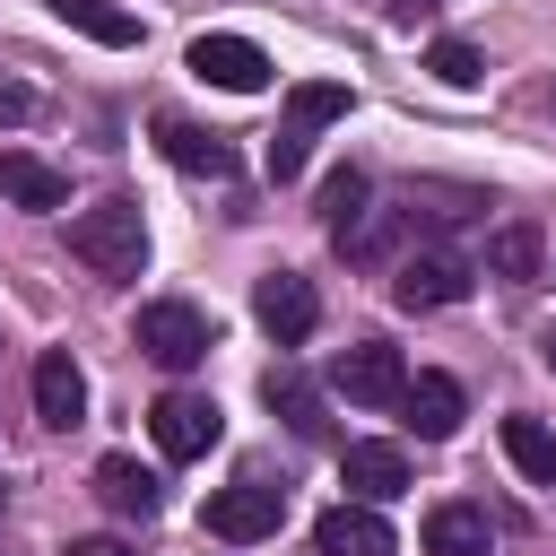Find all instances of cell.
Segmentation results:
<instances>
[{
    "label": "cell",
    "mask_w": 556,
    "mask_h": 556,
    "mask_svg": "<svg viewBox=\"0 0 556 556\" xmlns=\"http://www.w3.org/2000/svg\"><path fill=\"white\" fill-rule=\"evenodd\" d=\"M148 426H156V452H165V460H200V452L226 434V417H217L208 391H165V400L148 408Z\"/></svg>",
    "instance_id": "cell-4"
},
{
    "label": "cell",
    "mask_w": 556,
    "mask_h": 556,
    "mask_svg": "<svg viewBox=\"0 0 556 556\" xmlns=\"http://www.w3.org/2000/svg\"><path fill=\"white\" fill-rule=\"evenodd\" d=\"M0 200H17V208H61V200H70V174L43 165V156H26V148H0Z\"/></svg>",
    "instance_id": "cell-14"
},
{
    "label": "cell",
    "mask_w": 556,
    "mask_h": 556,
    "mask_svg": "<svg viewBox=\"0 0 556 556\" xmlns=\"http://www.w3.org/2000/svg\"><path fill=\"white\" fill-rule=\"evenodd\" d=\"M261 400H269L295 434H321V391H313L295 365H269V374H261Z\"/></svg>",
    "instance_id": "cell-19"
},
{
    "label": "cell",
    "mask_w": 556,
    "mask_h": 556,
    "mask_svg": "<svg viewBox=\"0 0 556 556\" xmlns=\"http://www.w3.org/2000/svg\"><path fill=\"white\" fill-rule=\"evenodd\" d=\"M252 313H261V330H269L278 348H304V339H313V321H321V295H313V278L269 269V278L252 287Z\"/></svg>",
    "instance_id": "cell-5"
},
{
    "label": "cell",
    "mask_w": 556,
    "mask_h": 556,
    "mask_svg": "<svg viewBox=\"0 0 556 556\" xmlns=\"http://www.w3.org/2000/svg\"><path fill=\"white\" fill-rule=\"evenodd\" d=\"M391 295H400L408 313L460 304V295H469V261H460V252H408V261L391 269Z\"/></svg>",
    "instance_id": "cell-7"
},
{
    "label": "cell",
    "mask_w": 556,
    "mask_h": 556,
    "mask_svg": "<svg viewBox=\"0 0 556 556\" xmlns=\"http://www.w3.org/2000/svg\"><path fill=\"white\" fill-rule=\"evenodd\" d=\"M139 356H156L165 374H191L200 356H208V321L191 313V304H139Z\"/></svg>",
    "instance_id": "cell-3"
},
{
    "label": "cell",
    "mask_w": 556,
    "mask_h": 556,
    "mask_svg": "<svg viewBox=\"0 0 556 556\" xmlns=\"http://www.w3.org/2000/svg\"><path fill=\"white\" fill-rule=\"evenodd\" d=\"M278 513H287V486H261V478H243V486H226V495H208V539H269L278 530Z\"/></svg>",
    "instance_id": "cell-9"
},
{
    "label": "cell",
    "mask_w": 556,
    "mask_h": 556,
    "mask_svg": "<svg viewBox=\"0 0 556 556\" xmlns=\"http://www.w3.org/2000/svg\"><path fill=\"white\" fill-rule=\"evenodd\" d=\"M156 139H165V156H174L182 174H208V182H226V174H235V148H226L217 130H200V122H174V113H165V122H156Z\"/></svg>",
    "instance_id": "cell-15"
},
{
    "label": "cell",
    "mask_w": 556,
    "mask_h": 556,
    "mask_svg": "<svg viewBox=\"0 0 556 556\" xmlns=\"http://www.w3.org/2000/svg\"><path fill=\"white\" fill-rule=\"evenodd\" d=\"M330 391H339V400H356V408H400L408 365H400V348L356 339V348H339V356H330Z\"/></svg>",
    "instance_id": "cell-2"
},
{
    "label": "cell",
    "mask_w": 556,
    "mask_h": 556,
    "mask_svg": "<svg viewBox=\"0 0 556 556\" xmlns=\"http://www.w3.org/2000/svg\"><path fill=\"white\" fill-rule=\"evenodd\" d=\"M486 269H495V278H513V287H530V278L547 269V235H539L530 217H504V226L486 235Z\"/></svg>",
    "instance_id": "cell-16"
},
{
    "label": "cell",
    "mask_w": 556,
    "mask_h": 556,
    "mask_svg": "<svg viewBox=\"0 0 556 556\" xmlns=\"http://www.w3.org/2000/svg\"><path fill=\"white\" fill-rule=\"evenodd\" d=\"M547 365H556V330H547Z\"/></svg>",
    "instance_id": "cell-28"
},
{
    "label": "cell",
    "mask_w": 556,
    "mask_h": 556,
    "mask_svg": "<svg viewBox=\"0 0 556 556\" xmlns=\"http://www.w3.org/2000/svg\"><path fill=\"white\" fill-rule=\"evenodd\" d=\"M35 417L43 426H78L87 417V374L70 365V348H43L35 356Z\"/></svg>",
    "instance_id": "cell-12"
},
{
    "label": "cell",
    "mask_w": 556,
    "mask_h": 556,
    "mask_svg": "<svg viewBox=\"0 0 556 556\" xmlns=\"http://www.w3.org/2000/svg\"><path fill=\"white\" fill-rule=\"evenodd\" d=\"M96 495H104L113 513H139V521L156 513V478H148L130 452H104V460H96Z\"/></svg>",
    "instance_id": "cell-17"
},
{
    "label": "cell",
    "mask_w": 556,
    "mask_h": 556,
    "mask_svg": "<svg viewBox=\"0 0 556 556\" xmlns=\"http://www.w3.org/2000/svg\"><path fill=\"white\" fill-rule=\"evenodd\" d=\"M70 252L96 269V278H139L148 261V226H139V200H96L70 217Z\"/></svg>",
    "instance_id": "cell-1"
},
{
    "label": "cell",
    "mask_w": 556,
    "mask_h": 556,
    "mask_svg": "<svg viewBox=\"0 0 556 556\" xmlns=\"http://www.w3.org/2000/svg\"><path fill=\"white\" fill-rule=\"evenodd\" d=\"M460 417H469V400H460L452 374H408V391H400V426H408L417 443H452Z\"/></svg>",
    "instance_id": "cell-8"
},
{
    "label": "cell",
    "mask_w": 556,
    "mask_h": 556,
    "mask_svg": "<svg viewBox=\"0 0 556 556\" xmlns=\"http://www.w3.org/2000/svg\"><path fill=\"white\" fill-rule=\"evenodd\" d=\"M70 556H130V547H122V539H78Z\"/></svg>",
    "instance_id": "cell-27"
},
{
    "label": "cell",
    "mask_w": 556,
    "mask_h": 556,
    "mask_svg": "<svg viewBox=\"0 0 556 556\" xmlns=\"http://www.w3.org/2000/svg\"><path fill=\"white\" fill-rule=\"evenodd\" d=\"M191 78H208V87H226V96H261V87H269V52L243 43V35H200V43H191Z\"/></svg>",
    "instance_id": "cell-6"
},
{
    "label": "cell",
    "mask_w": 556,
    "mask_h": 556,
    "mask_svg": "<svg viewBox=\"0 0 556 556\" xmlns=\"http://www.w3.org/2000/svg\"><path fill=\"white\" fill-rule=\"evenodd\" d=\"M434 9H443V0H391V17H400V26H417V17H434Z\"/></svg>",
    "instance_id": "cell-26"
},
{
    "label": "cell",
    "mask_w": 556,
    "mask_h": 556,
    "mask_svg": "<svg viewBox=\"0 0 556 556\" xmlns=\"http://www.w3.org/2000/svg\"><path fill=\"white\" fill-rule=\"evenodd\" d=\"M321 226H330V243H348V235L365 226V174H356V165H339V174L321 182Z\"/></svg>",
    "instance_id": "cell-22"
},
{
    "label": "cell",
    "mask_w": 556,
    "mask_h": 556,
    "mask_svg": "<svg viewBox=\"0 0 556 556\" xmlns=\"http://www.w3.org/2000/svg\"><path fill=\"white\" fill-rule=\"evenodd\" d=\"M426 70H434L443 87H478V78H486V61H478V43H460V35H443V43L426 52Z\"/></svg>",
    "instance_id": "cell-23"
},
{
    "label": "cell",
    "mask_w": 556,
    "mask_h": 556,
    "mask_svg": "<svg viewBox=\"0 0 556 556\" xmlns=\"http://www.w3.org/2000/svg\"><path fill=\"white\" fill-rule=\"evenodd\" d=\"M52 17H61V26H78L87 43H113V52H122V43H139V17H130V9H113V0H52Z\"/></svg>",
    "instance_id": "cell-20"
},
{
    "label": "cell",
    "mask_w": 556,
    "mask_h": 556,
    "mask_svg": "<svg viewBox=\"0 0 556 556\" xmlns=\"http://www.w3.org/2000/svg\"><path fill=\"white\" fill-rule=\"evenodd\" d=\"M0 513H9V486H0Z\"/></svg>",
    "instance_id": "cell-29"
},
{
    "label": "cell",
    "mask_w": 556,
    "mask_h": 556,
    "mask_svg": "<svg viewBox=\"0 0 556 556\" xmlns=\"http://www.w3.org/2000/svg\"><path fill=\"white\" fill-rule=\"evenodd\" d=\"M26 113H35V96H26L17 78H0V130H9V122H26Z\"/></svg>",
    "instance_id": "cell-25"
},
{
    "label": "cell",
    "mask_w": 556,
    "mask_h": 556,
    "mask_svg": "<svg viewBox=\"0 0 556 556\" xmlns=\"http://www.w3.org/2000/svg\"><path fill=\"white\" fill-rule=\"evenodd\" d=\"M313 556H400V539H391L382 504H330L313 521Z\"/></svg>",
    "instance_id": "cell-10"
},
{
    "label": "cell",
    "mask_w": 556,
    "mask_h": 556,
    "mask_svg": "<svg viewBox=\"0 0 556 556\" xmlns=\"http://www.w3.org/2000/svg\"><path fill=\"white\" fill-rule=\"evenodd\" d=\"M339 486H348V504H391L408 486V452L400 443H348L339 452Z\"/></svg>",
    "instance_id": "cell-11"
},
{
    "label": "cell",
    "mask_w": 556,
    "mask_h": 556,
    "mask_svg": "<svg viewBox=\"0 0 556 556\" xmlns=\"http://www.w3.org/2000/svg\"><path fill=\"white\" fill-rule=\"evenodd\" d=\"M269 174H278V182H295V174H304V130H287V122H278V139H269Z\"/></svg>",
    "instance_id": "cell-24"
},
{
    "label": "cell",
    "mask_w": 556,
    "mask_h": 556,
    "mask_svg": "<svg viewBox=\"0 0 556 556\" xmlns=\"http://www.w3.org/2000/svg\"><path fill=\"white\" fill-rule=\"evenodd\" d=\"M426 556H495L486 504H434L426 513Z\"/></svg>",
    "instance_id": "cell-13"
},
{
    "label": "cell",
    "mask_w": 556,
    "mask_h": 556,
    "mask_svg": "<svg viewBox=\"0 0 556 556\" xmlns=\"http://www.w3.org/2000/svg\"><path fill=\"white\" fill-rule=\"evenodd\" d=\"M504 452H513V469L530 486H556V434L539 417H504Z\"/></svg>",
    "instance_id": "cell-21"
},
{
    "label": "cell",
    "mask_w": 556,
    "mask_h": 556,
    "mask_svg": "<svg viewBox=\"0 0 556 556\" xmlns=\"http://www.w3.org/2000/svg\"><path fill=\"white\" fill-rule=\"evenodd\" d=\"M330 122H348V87L339 78H295L287 87V130H330Z\"/></svg>",
    "instance_id": "cell-18"
}]
</instances>
